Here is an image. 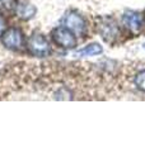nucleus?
<instances>
[{
    "label": "nucleus",
    "instance_id": "obj_1",
    "mask_svg": "<svg viewBox=\"0 0 145 152\" xmlns=\"http://www.w3.org/2000/svg\"><path fill=\"white\" fill-rule=\"evenodd\" d=\"M97 29H98V33L101 34V37H102L106 42H108V43H112L120 36V28H118L117 22L108 17L98 19Z\"/></svg>",
    "mask_w": 145,
    "mask_h": 152
},
{
    "label": "nucleus",
    "instance_id": "obj_2",
    "mask_svg": "<svg viewBox=\"0 0 145 152\" xmlns=\"http://www.w3.org/2000/svg\"><path fill=\"white\" fill-rule=\"evenodd\" d=\"M52 39L55 43L65 50L75 48L76 46V38L69 28L66 27H57L52 31Z\"/></svg>",
    "mask_w": 145,
    "mask_h": 152
},
{
    "label": "nucleus",
    "instance_id": "obj_3",
    "mask_svg": "<svg viewBox=\"0 0 145 152\" xmlns=\"http://www.w3.org/2000/svg\"><path fill=\"white\" fill-rule=\"evenodd\" d=\"M1 42L9 50H22L24 45L23 33L18 28H9V29L1 33Z\"/></svg>",
    "mask_w": 145,
    "mask_h": 152
},
{
    "label": "nucleus",
    "instance_id": "obj_4",
    "mask_svg": "<svg viewBox=\"0 0 145 152\" xmlns=\"http://www.w3.org/2000/svg\"><path fill=\"white\" fill-rule=\"evenodd\" d=\"M28 50L31 51L33 56L45 57L50 53L51 46L42 34H37L36 33V34H32L28 38Z\"/></svg>",
    "mask_w": 145,
    "mask_h": 152
},
{
    "label": "nucleus",
    "instance_id": "obj_5",
    "mask_svg": "<svg viewBox=\"0 0 145 152\" xmlns=\"http://www.w3.org/2000/svg\"><path fill=\"white\" fill-rule=\"evenodd\" d=\"M64 24L66 28L78 36H83L87 31V22L85 19L76 12H69L64 19Z\"/></svg>",
    "mask_w": 145,
    "mask_h": 152
},
{
    "label": "nucleus",
    "instance_id": "obj_6",
    "mask_svg": "<svg viewBox=\"0 0 145 152\" xmlns=\"http://www.w3.org/2000/svg\"><path fill=\"white\" fill-rule=\"evenodd\" d=\"M122 24L127 31L138 34L144 27V17L138 12H125L122 15Z\"/></svg>",
    "mask_w": 145,
    "mask_h": 152
},
{
    "label": "nucleus",
    "instance_id": "obj_7",
    "mask_svg": "<svg viewBox=\"0 0 145 152\" xmlns=\"http://www.w3.org/2000/svg\"><path fill=\"white\" fill-rule=\"evenodd\" d=\"M17 14L21 19L28 20V19H31L36 14V8L31 5V4H21L17 8Z\"/></svg>",
    "mask_w": 145,
    "mask_h": 152
},
{
    "label": "nucleus",
    "instance_id": "obj_8",
    "mask_svg": "<svg viewBox=\"0 0 145 152\" xmlns=\"http://www.w3.org/2000/svg\"><path fill=\"white\" fill-rule=\"evenodd\" d=\"M103 52V48L102 46L98 45V43H92V45H88L85 46L84 48H81L78 51V56H97V55H101Z\"/></svg>",
    "mask_w": 145,
    "mask_h": 152
},
{
    "label": "nucleus",
    "instance_id": "obj_9",
    "mask_svg": "<svg viewBox=\"0 0 145 152\" xmlns=\"http://www.w3.org/2000/svg\"><path fill=\"white\" fill-rule=\"evenodd\" d=\"M134 81H135V85H136V88L140 90V91L145 93V70H141L140 72L136 74Z\"/></svg>",
    "mask_w": 145,
    "mask_h": 152
},
{
    "label": "nucleus",
    "instance_id": "obj_10",
    "mask_svg": "<svg viewBox=\"0 0 145 152\" xmlns=\"http://www.w3.org/2000/svg\"><path fill=\"white\" fill-rule=\"evenodd\" d=\"M3 3L5 4V7L8 9H14L16 8V1H14V0H3Z\"/></svg>",
    "mask_w": 145,
    "mask_h": 152
},
{
    "label": "nucleus",
    "instance_id": "obj_11",
    "mask_svg": "<svg viewBox=\"0 0 145 152\" xmlns=\"http://www.w3.org/2000/svg\"><path fill=\"white\" fill-rule=\"evenodd\" d=\"M3 29H4V20H3V18H0V34H1Z\"/></svg>",
    "mask_w": 145,
    "mask_h": 152
},
{
    "label": "nucleus",
    "instance_id": "obj_12",
    "mask_svg": "<svg viewBox=\"0 0 145 152\" xmlns=\"http://www.w3.org/2000/svg\"><path fill=\"white\" fill-rule=\"evenodd\" d=\"M144 48H145V45H144Z\"/></svg>",
    "mask_w": 145,
    "mask_h": 152
}]
</instances>
